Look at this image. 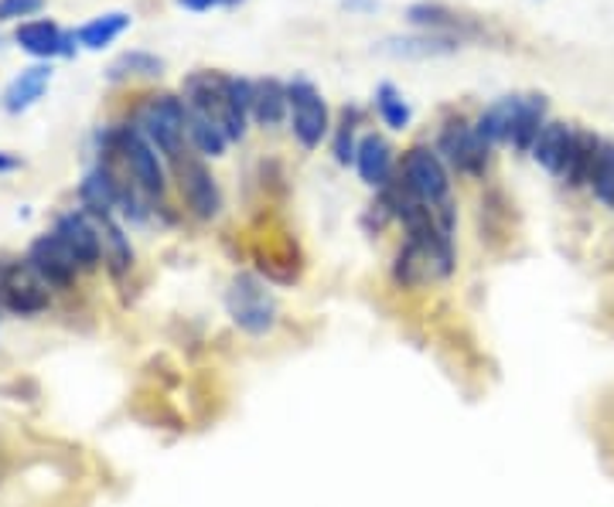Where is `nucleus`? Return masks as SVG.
Here are the masks:
<instances>
[{
	"label": "nucleus",
	"instance_id": "9b49d317",
	"mask_svg": "<svg viewBox=\"0 0 614 507\" xmlns=\"http://www.w3.org/2000/svg\"><path fill=\"white\" fill-rule=\"evenodd\" d=\"M48 290L38 283V276L27 269L24 260L14 263H0V307L4 313L18 316H35L48 310Z\"/></svg>",
	"mask_w": 614,
	"mask_h": 507
},
{
	"label": "nucleus",
	"instance_id": "c756f323",
	"mask_svg": "<svg viewBox=\"0 0 614 507\" xmlns=\"http://www.w3.org/2000/svg\"><path fill=\"white\" fill-rule=\"evenodd\" d=\"M45 8V0H0V21H18L31 18Z\"/></svg>",
	"mask_w": 614,
	"mask_h": 507
},
{
	"label": "nucleus",
	"instance_id": "bb28decb",
	"mask_svg": "<svg viewBox=\"0 0 614 507\" xmlns=\"http://www.w3.org/2000/svg\"><path fill=\"white\" fill-rule=\"evenodd\" d=\"M588 187L604 208H614V140H601Z\"/></svg>",
	"mask_w": 614,
	"mask_h": 507
},
{
	"label": "nucleus",
	"instance_id": "2eb2a0df",
	"mask_svg": "<svg viewBox=\"0 0 614 507\" xmlns=\"http://www.w3.org/2000/svg\"><path fill=\"white\" fill-rule=\"evenodd\" d=\"M573 140H577V126L560 123V119H546V126L539 130V137H536L530 157H533V161H536L546 174L560 177L564 168H567V157H570Z\"/></svg>",
	"mask_w": 614,
	"mask_h": 507
},
{
	"label": "nucleus",
	"instance_id": "20e7f679",
	"mask_svg": "<svg viewBox=\"0 0 614 507\" xmlns=\"http://www.w3.org/2000/svg\"><path fill=\"white\" fill-rule=\"evenodd\" d=\"M137 126L140 134L158 147V153L168 164L181 161L189 153V106L184 100L171 96V92H161V96H147L140 113H137Z\"/></svg>",
	"mask_w": 614,
	"mask_h": 507
},
{
	"label": "nucleus",
	"instance_id": "a878e982",
	"mask_svg": "<svg viewBox=\"0 0 614 507\" xmlns=\"http://www.w3.org/2000/svg\"><path fill=\"white\" fill-rule=\"evenodd\" d=\"M373 106H376L383 126H389V130H407V126L413 123V110H410L407 96H403V92H399L393 82H379V85H376Z\"/></svg>",
	"mask_w": 614,
	"mask_h": 507
},
{
	"label": "nucleus",
	"instance_id": "6e6552de",
	"mask_svg": "<svg viewBox=\"0 0 614 507\" xmlns=\"http://www.w3.org/2000/svg\"><path fill=\"white\" fill-rule=\"evenodd\" d=\"M171 171L178 177L184 205H189V211L198 221L219 218V211H223V187H219V181H215V174L208 171L205 157H198L195 150H189V153L181 157V161L171 164Z\"/></svg>",
	"mask_w": 614,
	"mask_h": 507
},
{
	"label": "nucleus",
	"instance_id": "0eeeda50",
	"mask_svg": "<svg viewBox=\"0 0 614 507\" xmlns=\"http://www.w3.org/2000/svg\"><path fill=\"white\" fill-rule=\"evenodd\" d=\"M491 150L478 130L475 123L468 119H447L437 134V153L441 161L447 164V171L461 174V177H485L488 168H491Z\"/></svg>",
	"mask_w": 614,
	"mask_h": 507
},
{
	"label": "nucleus",
	"instance_id": "423d86ee",
	"mask_svg": "<svg viewBox=\"0 0 614 507\" xmlns=\"http://www.w3.org/2000/svg\"><path fill=\"white\" fill-rule=\"evenodd\" d=\"M229 321L250 337H263L276 327V300L270 287L253 273H236L226 290Z\"/></svg>",
	"mask_w": 614,
	"mask_h": 507
},
{
	"label": "nucleus",
	"instance_id": "b1692460",
	"mask_svg": "<svg viewBox=\"0 0 614 507\" xmlns=\"http://www.w3.org/2000/svg\"><path fill=\"white\" fill-rule=\"evenodd\" d=\"M601 150V137L588 134V130H577V140L570 147V157H567V168L560 174V181L567 187H583L591 181V168H594V157Z\"/></svg>",
	"mask_w": 614,
	"mask_h": 507
},
{
	"label": "nucleus",
	"instance_id": "a211bd4d",
	"mask_svg": "<svg viewBox=\"0 0 614 507\" xmlns=\"http://www.w3.org/2000/svg\"><path fill=\"white\" fill-rule=\"evenodd\" d=\"M543 126H546V96H539V92H533V96H519V110H515V119H512L509 147L515 153H530Z\"/></svg>",
	"mask_w": 614,
	"mask_h": 507
},
{
	"label": "nucleus",
	"instance_id": "f257e3e1",
	"mask_svg": "<svg viewBox=\"0 0 614 507\" xmlns=\"http://www.w3.org/2000/svg\"><path fill=\"white\" fill-rule=\"evenodd\" d=\"M181 100L189 110L212 116L223 126L229 143H239L250 130V110H253V82L236 79L223 72L198 69L181 82Z\"/></svg>",
	"mask_w": 614,
	"mask_h": 507
},
{
	"label": "nucleus",
	"instance_id": "cd10ccee",
	"mask_svg": "<svg viewBox=\"0 0 614 507\" xmlns=\"http://www.w3.org/2000/svg\"><path fill=\"white\" fill-rule=\"evenodd\" d=\"M164 72V58L150 55V51H123L113 66H110V79H127V76H144L154 79Z\"/></svg>",
	"mask_w": 614,
	"mask_h": 507
},
{
	"label": "nucleus",
	"instance_id": "f3484780",
	"mask_svg": "<svg viewBox=\"0 0 614 507\" xmlns=\"http://www.w3.org/2000/svg\"><path fill=\"white\" fill-rule=\"evenodd\" d=\"M253 123L263 126V130H273L291 116V96L287 85L281 79H260L253 82V110H250Z\"/></svg>",
	"mask_w": 614,
	"mask_h": 507
},
{
	"label": "nucleus",
	"instance_id": "c85d7f7f",
	"mask_svg": "<svg viewBox=\"0 0 614 507\" xmlns=\"http://www.w3.org/2000/svg\"><path fill=\"white\" fill-rule=\"evenodd\" d=\"M359 119H362V116H359L355 106L345 110L342 119H338V130H334V140H331V153H334V161L342 164V168L355 164V147H359L355 130H359Z\"/></svg>",
	"mask_w": 614,
	"mask_h": 507
},
{
	"label": "nucleus",
	"instance_id": "4468645a",
	"mask_svg": "<svg viewBox=\"0 0 614 507\" xmlns=\"http://www.w3.org/2000/svg\"><path fill=\"white\" fill-rule=\"evenodd\" d=\"M407 21L413 27H423L430 35H451L457 42H468V38H478L481 35V24H475L471 18L457 14L454 8H444V4H410L407 8Z\"/></svg>",
	"mask_w": 614,
	"mask_h": 507
},
{
	"label": "nucleus",
	"instance_id": "4be33fe9",
	"mask_svg": "<svg viewBox=\"0 0 614 507\" xmlns=\"http://www.w3.org/2000/svg\"><path fill=\"white\" fill-rule=\"evenodd\" d=\"M130 14L127 11H106V14H100V18H92V21H86L82 27H76L72 31V38L82 45V48H89V51H100V48H106V45H113L123 31L130 27Z\"/></svg>",
	"mask_w": 614,
	"mask_h": 507
},
{
	"label": "nucleus",
	"instance_id": "aec40b11",
	"mask_svg": "<svg viewBox=\"0 0 614 507\" xmlns=\"http://www.w3.org/2000/svg\"><path fill=\"white\" fill-rule=\"evenodd\" d=\"M465 42H457L451 35H413V38H386L379 45V51L386 55H396V58H441V55H454Z\"/></svg>",
	"mask_w": 614,
	"mask_h": 507
},
{
	"label": "nucleus",
	"instance_id": "473e14b6",
	"mask_svg": "<svg viewBox=\"0 0 614 507\" xmlns=\"http://www.w3.org/2000/svg\"><path fill=\"white\" fill-rule=\"evenodd\" d=\"M349 11H376V0H342Z\"/></svg>",
	"mask_w": 614,
	"mask_h": 507
},
{
	"label": "nucleus",
	"instance_id": "2f4dec72",
	"mask_svg": "<svg viewBox=\"0 0 614 507\" xmlns=\"http://www.w3.org/2000/svg\"><path fill=\"white\" fill-rule=\"evenodd\" d=\"M21 168V157L8 153V150H0V174H8V171H18Z\"/></svg>",
	"mask_w": 614,
	"mask_h": 507
},
{
	"label": "nucleus",
	"instance_id": "ddd939ff",
	"mask_svg": "<svg viewBox=\"0 0 614 507\" xmlns=\"http://www.w3.org/2000/svg\"><path fill=\"white\" fill-rule=\"evenodd\" d=\"M352 168L359 171L362 184L383 192V187H389L396 181V150L379 134H362L359 147H355V164Z\"/></svg>",
	"mask_w": 614,
	"mask_h": 507
},
{
	"label": "nucleus",
	"instance_id": "39448f33",
	"mask_svg": "<svg viewBox=\"0 0 614 507\" xmlns=\"http://www.w3.org/2000/svg\"><path fill=\"white\" fill-rule=\"evenodd\" d=\"M113 147H116V157L123 164H127V174L134 177V184L140 192L158 205L168 192V171H164V157L158 153L144 134L140 126L130 123V126H116L113 130Z\"/></svg>",
	"mask_w": 614,
	"mask_h": 507
},
{
	"label": "nucleus",
	"instance_id": "f03ea898",
	"mask_svg": "<svg viewBox=\"0 0 614 507\" xmlns=\"http://www.w3.org/2000/svg\"><path fill=\"white\" fill-rule=\"evenodd\" d=\"M454 269H457L454 235L441 229L437 218H430L420 229L407 232V242L399 245L393 263V283L399 290H420L427 283L451 279Z\"/></svg>",
	"mask_w": 614,
	"mask_h": 507
},
{
	"label": "nucleus",
	"instance_id": "7c9ffc66",
	"mask_svg": "<svg viewBox=\"0 0 614 507\" xmlns=\"http://www.w3.org/2000/svg\"><path fill=\"white\" fill-rule=\"evenodd\" d=\"M184 11H212V8H226L236 4V0H178Z\"/></svg>",
	"mask_w": 614,
	"mask_h": 507
},
{
	"label": "nucleus",
	"instance_id": "412c9836",
	"mask_svg": "<svg viewBox=\"0 0 614 507\" xmlns=\"http://www.w3.org/2000/svg\"><path fill=\"white\" fill-rule=\"evenodd\" d=\"M92 218H96L100 239H103V263L110 266L113 276H127L134 266V249H130L127 232H123V226L113 215H92Z\"/></svg>",
	"mask_w": 614,
	"mask_h": 507
},
{
	"label": "nucleus",
	"instance_id": "6ab92c4d",
	"mask_svg": "<svg viewBox=\"0 0 614 507\" xmlns=\"http://www.w3.org/2000/svg\"><path fill=\"white\" fill-rule=\"evenodd\" d=\"M48 82H52V66H31V69H24L21 76L11 79V85L4 92V110L14 113V116L24 113V110H31V106H35L45 96Z\"/></svg>",
	"mask_w": 614,
	"mask_h": 507
},
{
	"label": "nucleus",
	"instance_id": "dca6fc26",
	"mask_svg": "<svg viewBox=\"0 0 614 507\" xmlns=\"http://www.w3.org/2000/svg\"><path fill=\"white\" fill-rule=\"evenodd\" d=\"M14 42L35 58H58V55H72L76 38L66 35L55 21H24L14 31Z\"/></svg>",
	"mask_w": 614,
	"mask_h": 507
},
{
	"label": "nucleus",
	"instance_id": "f704fd0d",
	"mask_svg": "<svg viewBox=\"0 0 614 507\" xmlns=\"http://www.w3.org/2000/svg\"><path fill=\"white\" fill-rule=\"evenodd\" d=\"M236 4H239V0H236Z\"/></svg>",
	"mask_w": 614,
	"mask_h": 507
},
{
	"label": "nucleus",
	"instance_id": "1a4fd4ad",
	"mask_svg": "<svg viewBox=\"0 0 614 507\" xmlns=\"http://www.w3.org/2000/svg\"><path fill=\"white\" fill-rule=\"evenodd\" d=\"M287 96H291V134L304 150L321 147V140L331 130V116H328V103L318 92L315 82L307 79H294L287 82Z\"/></svg>",
	"mask_w": 614,
	"mask_h": 507
},
{
	"label": "nucleus",
	"instance_id": "72a5a7b5",
	"mask_svg": "<svg viewBox=\"0 0 614 507\" xmlns=\"http://www.w3.org/2000/svg\"><path fill=\"white\" fill-rule=\"evenodd\" d=\"M0 316H4V307H0Z\"/></svg>",
	"mask_w": 614,
	"mask_h": 507
},
{
	"label": "nucleus",
	"instance_id": "393cba45",
	"mask_svg": "<svg viewBox=\"0 0 614 507\" xmlns=\"http://www.w3.org/2000/svg\"><path fill=\"white\" fill-rule=\"evenodd\" d=\"M189 147L198 157H212V161H215V157H223L229 150V137L212 116L189 110Z\"/></svg>",
	"mask_w": 614,
	"mask_h": 507
},
{
	"label": "nucleus",
	"instance_id": "9d476101",
	"mask_svg": "<svg viewBox=\"0 0 614 507\" xmlns=\"http://www.w3.org/2000/svg\"><path fill=\"white\" fill-rule=\"evenodd\" d=\"M52 235L72 256V263L79 266V273H92V269L103 263L100 226H96V218H92L89 211H66V215H58Z\"/></svg>",
	"mask_w": 614,
	"mask_h": 507
},
{
	"label": "nucleus",
	"instance_id": "5701e85b",
	"mask_svg": "<svg viewBox=\"0 0 614 507\" xmlns=\"http://www.w3.org/2000/svg\"><path fill=\"white\" fill-rule=\"evenodd\" d=\"M519 110V96H502L491 103L478 119H475V130L488 147H509V134H512V119Z\"/></svg>",
	"mask_w": 614,
	"mask_h": 507
},
{
	"label": "nucleus",
	"instance_id": "7ed1b4c3",
	"mask_svg": "<svg viewBox=\"0 0 614 507\" xmlns=\"http://www.w3.org/2000/svg\"><path fill=\"white\" fill-rule=\"evenodd\" d=\"M399 184L407 187V192L423 201L434 218L441 221V229L447 235L457 232V205H454V187H451V171L447 164L441 161L437 147L430 143H413L403 161H399V171H396Z\"/></svg>",
	"mask_w": 614,
	"mask_h": 507
},
{
	"label": "nucleus",
	"instance_id": "f8f14e48",
	"mask_svg": "<svg viewBox=\"0 0 614 507\" xmlns=\"http://www.w3.org/2000/svg\"><path fill=\"white\" fill-rule=\"evenodd\" d=\"M24 263H27L31 273L38 276V283H42V287H45L48 293H52V290H55V293L72 290V283H76V276H79V266L72 263V256H69L66 249H61V242H58L52 232L31 242Z\"/></svg>",
	"mask_w": 614,
	"mask_h": 507
}]
</instances>
